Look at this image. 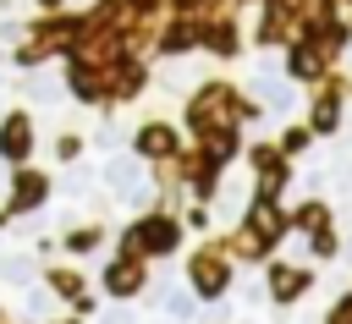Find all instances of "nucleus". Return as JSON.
<instances>
[{
  "mask_svg": "<svg viewBox=\"0 0 352 324\" xmlns=\"http://www.w3.org/2000/svg\"><path fill=\"white\" fill-rule=\"evenodd\" d=\"M0 148H6L11 159H16V154L28 148V121H6V143H0Z\"/></svg>",
  "mask_w": 352,
  "mask_h": 324,
  "instance_id": "1",
  "label": "nucleus"
},
{
  "mask_svg": "<svg viewBox=\"0 0 352 324\" xmlns=\"http://www.w3.org/2000/svg\"><path fill=\"white\" fill-rule=\"evenodd\" d=\"M143 242H148V247H170V225H165V220L143 225Z\"/></svg>",
  "mask_w": 352,
  "mask_h": 324,
  "instance_id": "2",
  "label": "nucleus"
},
{
  "mask_svg": "<svg viewBox=\"0 0 352 324\" xmlns=\"http://www.w3.org/2000/svg\"><path fill=\"white\" fill-rule=\"evenodd\" d=\"M110 286H116V291H132V286H138V269H126V264L110 269Z\"/></svg>",
  "mask_w": 352,
  "mask_h": 324,
  "instance_id": "3",
  "label": "nucleus"
},
{
  "mask_svg": "<svg viewBox=\"0 0 352 324\" xmlns=\"http://www.w3.org/2000/svg\"><path fill=\"white\" fill-rule=\"evenodd\" d=\"M143 148H148V154H165V148H170V143H165V132H160V126H154V132H143Z\"/></svg>",
  "mask_w": 352,
  "mask_h": 324,
  "instance_id": "4",
  "label": "nucleus"
}]
</instances>
